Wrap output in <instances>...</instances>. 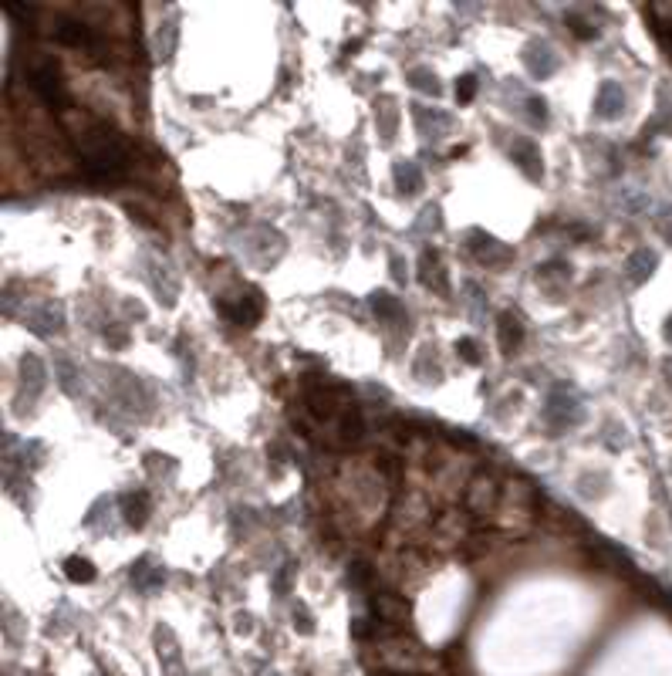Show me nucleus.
<instances>
[{"label":"nucleus","mask_w":672,"mask_h":676,"mask_svg":"<svg viewBox=\"0 0 672 676\" xmlns=\"http://www.w3.org/2000/svg\"><path fill=\"white\" fill-rule=\"evenodd\" d=\"M71 125V135H75V146L81 153V166L85 173L98 179V183H112V179H122L129 173V163H132V153L125 146V139L115 135L102 118L95 116H78L68 118Z\"/></svg>","instance_id":"f257e3e1"},{"label":"nucleus","mask_w":672,"mask_h":676,"mask_svg":"<svg viewBox=\"0 0 672 676\" xmlns=\"http://www.w3.org/2000/svg\"><path fill=\"white\" fill-rule=\"evenodd\" d=\"M27 81H31V88L38 92L51 109H64L68 105V92H64V81H61L58 75V64L55 61H48V58H41L31 64V71H27Z\"/></svg>","instance_id":"f03ea898"},{"label":"nucleus","mask_w":672,"mask_h":676,"mask_svg":"<svg viewBox=\"0 0 672 676\" xmlns=\"http://www.w3.org/2000/svg\"><path fill=\"white\" fill-rule=\"evenodd\" d=\"M470 507L473 511H490L493 501H497V483L490 481V477H477V481L470 483Z\"/></svg>","instance_id":"7ed1b4c3"},{"label":"nucleus","mask_w":672,"mask_h":676,"mask_svg":"<svg viewBox=\"0 0 672 676\" xmlns=\"http://www.w3.org/2000/svg\"><path fill=\"white\" fill-rule=\"evenodd\" d=\"M375 612H379L385 622H402L405 605H402V599H396V595H379V599H375Z\"/></svg>","instance_id":"20e7f679"},{"label":"nucleus","mask_w":672,"mask_h":676,"mask_svg":"<svg viewBox=\"0 0 672 676\" xmlns=\"http://www.w3.org/2000/svg\"><path fill=\"white\" fill-rule=\"evenodd\" d=\"M64 575H68L71 581H92L95 579V568H92L85 558H68L64 561Z\"/></svg>","instance_id":"39448f33"},{"label":"nucleus","mask_w":672,"mask_h":676,"mask_svg":"<svg viewBox=\"0 0 672 676\" xmlns=\"http://www.w3.org/2000/svg\"><path fill=\"white\" fill-rule=\"evenodd\" d=\"M125 521L132 524V527H139V524L146 521V504H142V497H129V501H125Z\"/></svg>","instance_id":"423d86ee"},{"label":"nucleus","mask_w":672,"mask_h":676,"mask_svg":"<svg viewBox=\"0 0 672 676\" xmlns=\"http://www.w3.org/2000/svg\"><path fill=\"white\" fill-rule=\"evenodd\" d=\"M473 92H477V78L463 75L460 85H456V98H460V102H470V98H473Z\"/></svg>","instance_id":"0eeeda50"},{"label":"nucleus","mask_w":672,"mask_h":676,"mask_svg":"<svg viewBox=\"0 0 672 676\" xmlns=\"http://www.w3.org/2000/svg\"><path fill=\"white\" fill-rule=\"evenodd\" d=\"M500 322H503V342H510V335H514V342H517V338H520V325H517V318L503 315Z\"/></svg>","instance_id":"6e6552de"},{"label":"nucleus","mask_w":672,"mask_h":676,"mask_svg":"<svg viewBox=\"0 0 672 676\" xmlns=\"http://www.w3.org/2000/svg\"><path fill=\"white\" fill-rule=\"evenodd\" d=\"M460 355L466 359V362H480V355L473 352V342H470V338H463L460 342Z\"/></svg>","instance_id":"1a4fd4ad"},{"label":"nucleus","mask_w":672,"mask_h":676,"mask_svg":"<svg viewBox=\"0 0 672 676\" xmlns=\"http://www.w3.org/2000/svg\"><path fill=\"white\" fill-rule=\"evenodd\" d=\"M666 335H669V338H672V322H669V329H666Z\"/></svg>","instance_id":"9d476101"}]
</instances>
